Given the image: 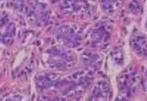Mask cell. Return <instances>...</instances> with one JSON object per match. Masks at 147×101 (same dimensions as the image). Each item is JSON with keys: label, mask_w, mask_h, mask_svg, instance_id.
Returning <instances> with one entry per match:
<instances>
[{"label": "cell", "mask_w": 147, "mask_h": 101, "mask_svg": "<svg viewBox=\"0 0 147 101\" xmlns=\"http://www.w3.org/2000/svg\"><path fill=\"white\" fill-rule=\"evenodd\" d=\"M131 47L139 56H147V37L144 34H138L131 40Z\"/></svg>", "instance_id": "cell-1"}, {"label": "cell", "mask_w": 147, "mask_h": 101, "mask_svg": "<svg viewBox=\"0 0 147 101\" xmlns=\"http://www.w3.org/2000/svg\"><path fill=\"white\" fill-rule=\"evenodd\" d=\"M137 83V79H135V75H130L129 73L126 74L123 77V80H121V84L120 86H122L123 90H125L127 91H130L132 89V88Z\"/></svg>", "instance_id": "cell-2"}, {"label": "cell", "mask_w": 147, "mask_h": 101, "mask_svg": "<svg viewBox=\"0 0 147 101\" xmlns=\"http://www.w3.org/2000/svg\"><path fill=\"white\" fill-rule=\"evenodd\" d=\"M146 86H147V73L146 75Z\"/></svg>", "instance_id": "cell-3"}, {"label": "cell", "mask_w": 147, "mask_h": 101, "mask_svg": "<svg viewBox=\"0 0 147 101\" xmlns=\"http://www.w3.org/2000/svg\"><path fill=\"white\" fill-rule=\"evenodd\" d=\"M146 27H147V26H146Z\"/></svg>", "instance_id": "cell-4"}]
</instances>
